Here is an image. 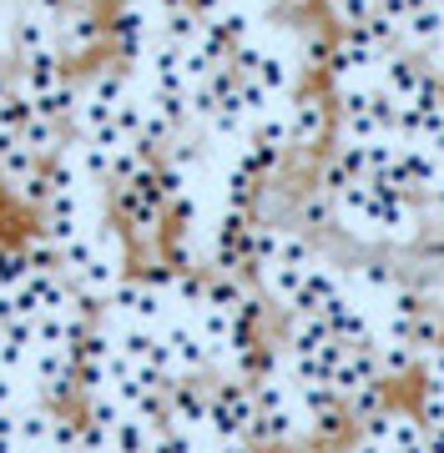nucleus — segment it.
Instances as JSON below:
<instances>
[{
  "mask_svg": "<svg viewBox=\"0 0 444 453\" xmlns=\"http://www.w3.org/2000/svg\"><path fill=\"white\" fill-rule=\"evenodd\" d=\"M11 41H16L20 56H35V50H51L56 46V31H51V16L35 5V11H20L16 26H11Z\"/></svg>",
  "mask_w": 444,
  "mask_h": 453,
  "instance_id": "nucleus-4",
  "label": "nucleus"
},
{
  "mask_svg": "<svg viewBox=\"0 0 444 453\" xmlns=\"http://www.w3.org/2000/svg\"><path fill=\"white\" fill-rule=\"evenodd\" d=\"M333 96H339V131H344V142H384V136L399 131V106L378 86H344Z\"/></svg>",
  "mask_w": 444,
  "mask_h": 453,
  "instance_id": "nucleus-1",
  "label": "nucleus"
},
{
  "mask_svg": "<svg viewBox=\"0 0 444 453\" xmlns=\"http://www.w3.org/2000/svg\"><path fill=\"white\" fill-rule=\"evenodd\" d=\"M112 41H116V50H121L127 61H147V50L157 46V11H152L147 0H136V5H127V11H116Z\"/></svg>",
  "mask_w": 444,
  "mask_h": 453,
  "instance_id": "nucleus-2",
  "label": "nucleus"
},
{
  "mask_svg": "<svg viewBox=\"0 0 444 453\" xmlns=\"http://www.w3.org/2000/svg\"><path fill=\"white\" fill-rule=\"evenodd\" d=\"M399 35H404V50H429L434 41H444V11L440 5H419V11L399 26Z\"/></svg>",
  "mask_w": 444,
  "mask_h": 453,
  "instance_id": "nucleus-5",
  "label": "nucleus"
},
{
  "mask_svg": "<svg viewBox=\"0 0 444 453\" xmlns=\"http://www.w3.org/2000/svg\"><path fill=\"white\" fill-rule=\"evenodd\" d=\"M283 116H288V146H318L323 131H329V101L318 91H298V96L283 101Z\"/></svg>",
  "mask_w": 444,
  "mask_h": 453,
  "instance_id": "nucleus-3",
  "label": "nucleus"
},
{
  "mask_svg": "<svg viewBox=\"0 0 444 453\" xmlns=\"http://www.w3.org/2000/svg\"><path fill=\"white\" fill-rule=\"evenodd\" d=\"M152 5H162V11H172V5H192V0H152Z\"/></svg>",
  "mask_w": 444,
  "mask_h": 453,
  "instance_id": "nucleus-7",
  "label": "nucleus"
},
{
  "mask_svg": "<svg viewBox=\"0 0 444 453\" xmlns=\"http://www.w3.org/2000/svg\"><path fill=\"white\" fill-rule=\"evenodd\" d=\"M425 65H429V76L444 86V41H434V46L425 50Z\"/></svg>",
  "mask_w": 444,
  "mask_h": 453,
  "instance_id": "nucleus-6",
  "label": "nucleus"
}]
</instances>
